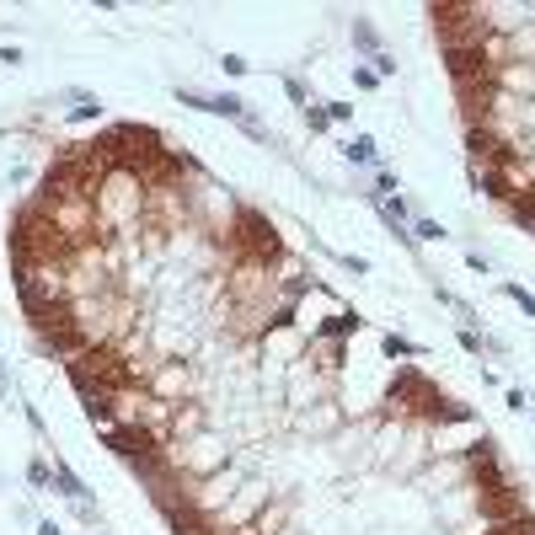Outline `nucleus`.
Wrapping results in <instances>:
<instances>
[{
    "mask_svg": "<svg viewBox=\"0 0 535 535\" xmlns=\"http://www.w3.org/2000/svg\"><path fill=\"white\" fill-rule=\"evenodd\" d=\"M27 482H32V487H48V482H54V471H48L43 460H32V466H27Z\"/></svg>",
    "mask_w": 535,
    "mask_h": 535,
    "instance_id": "obj_9",
    "label": "nucleus"
},
{
    "mask_svg": "<svg viewBox=\"0 0 535 535\" xmlns=\"http://www.w3.org/2000/svg\"><path fill=\"white\" fill-rule=\"evenodd\" d=\"M353 43H359V48H370V54H380V38H375L370 21H353Z\"/></svg>",
    "mask_w": 535,
    "mask_h": 535,
    "instance_id": "obj_4",
    "label": "nucleus"
},
{
    "mask_svg": "<svg viewBox=\"0 0 535 535\" xmlns=\"http://www.w3.org/2000/svg\"><path fill=\"white\" fill-rule=\"evenodd\" d=\"M380 348H386V359H417V343H407V337H396V332H386V337H380Z\"/></svg>",
    "mask_w": 535,
    "mask_h": 535,
    "instance_id": "obj_2",
    "label": "nucleus"
},
{
    "mask_svg": "<svg viewBox=\"0 0 535 535\" xmlns=\"http://www.w3.org/2000/svg\"><path fill=\"white\" fill-rule=\"evenodd\" d=\"M306 124H310V129H316V134H321V129H327V124H332V118H327V107H306Z\"/></svg>",
    "mask_w": 535,
    "mask_h": 535,
    "instance_id": "obj_10",
    "label": "nucleus"
},
{
    "mask_svg": "<svg viewBox=\"0 0 535 535\" xmlns=\"http://www.w3.org/2000/svg\"><path fill=\"white\" fill-rule=\"evenodd\" d=\"M327 118H332V124H348L353 107H348V102H327Z\"/></svg>",
    "mask_w": 535,
    "mask_h": 535,
    "instance_id": "obj_11",
    "label": "nucleus"
},
{
    "mask_svg": "<svg viewBox=\"0 0 535 535\" xmlns=\"http://www.w3.org/2000/svg\"><path fill=\"white\" fill-rule=\"evenodd\" d=\"M380 75H396V59H391V54H375V81H380Z\"/></svg>",
    "mask_w": 535,
    "mask_h": 535,
    "instance_id": "obj_12",
    "label": "nucleus"
},
{
    "mask_svg": "<svg viewBox=\"0 0 535 535\" xmlns=\"http://www.w3.org/2000/svg\"><path fill=\"white\" fill-rule=\"evenodd\" d=\"M503 294H509L514 306H525V310H530V316H535V294H530V289H525V284H503Z\"/></svg>",
    "mask_w": 535,
    "mask_h": 535,
    "instance_id": "obj_6",
    "label": "nucleus"
},
{
    "mask_svg": "<svg viewBox=\"0 0 535 535\" xmlns=\"http://www.w3.org/2000/svg\"><path fill=\"white\" fill-rule=\"evenodd\" d=\"M220 70H225V75H247L252 64L241 59V54H220Z\"/></svg>",
    "mask_w": 535,
    "mask_h": 535,
    "instance_id": "obj_8",
    "label": "nucleus"
},
{
    "mask_svg": "<svg viewBox=\"0 0 535 535\" xmlns=\"http://www.w3.org/2000/svg\"><path fill=\"white\" fill-rule=\"evenodd\" d=\"M353 327H359V316H353V310H343V316H332L321 332H327V337H343V332H353Z\"/></svg>",
    "mask_w": 535,
    "mask_h": 535,
    "instance_id": "obj_5",
    "label": "nucleus"
},
{
    "mask_svg": "<svg viewBox=\"0 0 535 535\" xmlns=\"http://www.w3.org/2000/svg\"><path fill=\"white\" fill-rule=\"evenodd\" d=\"M0 370H6V364H0Z\"/></svg>",
    "mask_w": 535,
    "mask_h": 535,
    "instance_id": "obj_14",
    "label": "nucleus"
},
{
    "mask_svg": "<svg viewBox=\"0 0 535 535\" xmlns=\"http://www.w3.org/2000/svg\"><path fill=\"white\" fill-rule=\"evenodd\" d=\"M54 482H59V493H64V498H75V503H91V498H86V482L70 471L64 460H54Z\"/></svg>",
    "mask_w": 535,
    "mask_h": 535,
    "instance_id": "obj_1",
    "label": "nucleus"
},
{
    "mask_svg": "<svg viewBox=\"0 0 535 535\" xmlns=\"http://www.w3.org/2000/svg\"><path fill=\"white\" fill-rule=\"evenodd\" d=\"M38 535H64V530L54 525V519H43V525H38Z\"/></svg>",
    "mask_w": 535,
    "mask_h": 535,
    "instance_id": "obj_13",
    "label": "nucleus"
},
{
    "mask_svg": "<svg viewBox=\"0 0 535 535\" xmlns=\"http://www.w3.org/2000/svg\"><path fill=\"white\" fill-rule=\"evenodd\" d=\"M348 161H359V166H370V161H375V140H370V134H353Z\"/></svg>",
    "mask_w": 535,
    "mask_h": 535,
    "instance_id": "obj_3",
    "label": "nucleus"
},
{
    "mask_svg": "<svg viewBox=\"0 0 535 535\" xmlns=\"http://www.w3.org/2000/svg\"><path fill=\"white\" fill-rule=\"evenodd\" d=\"M412 236H417V241H444V225H433V220H417V225H412Z\"/></svg>",
    "mask_w": 535,
    "mask_h": 535,
    "instance_id": "obj_7",
    "label": "nucleus"
}]
</instances>
